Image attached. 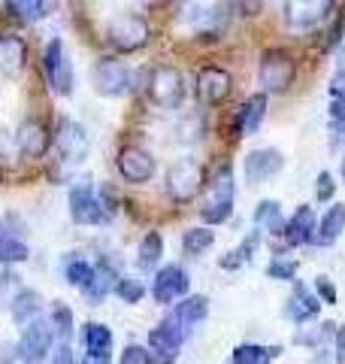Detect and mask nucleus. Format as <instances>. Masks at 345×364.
Listing matches in <instances>:
<instances>
[{
  "instance_id": "f257e3e1",
  "label": "nucleus",
  "mask_w": 345,
  "mask_h": 364,
  "mask_svg": "<svg viewBox=\"0 0 345 364\" xmlns=\"http://www.w3.org/2000/svg\"><path fill=\"white\" fill-rule=\"evenodd\" d=\"M234 170L230 164H221L218 167V173L212 176L209 182V195H206L203 207H200V219L206 225H221L230 219V213H234Z\"/></svg>"
},
{
  "instance_id": "2eb2a0df",
  "label": "nucleus",
  "mask_w": 345,
  "mask_h": 364,
  "mask_svg": "<svg viewBox=\"0 0 345 364\" xmlns=\"http://www.w3.org/2000/svg\"><path fill=\"white\" fill-rule=\"evenodd\" d=\"M333 9V4L330 0H303V4H285V21L291 28H300V31H306V28H315L321 18H327V13Z\"/></svg>"
},
{
  "instance_id": "f03ea898",
  "label": "nucleus",
  "mask_w": 345,
  "mask_h": 364,
  "mask_svg": "<svg viewBox=\"0 0 345 364\" xmlns=\"http://www.w3.org/2000/svg\"><path fill=\"white\" fill-rule=\"evenodd\" d=\"M203 182H206V173L197 158H176L167 170V195L176 203H188L200 195Z\"/></svg>"
},
{
  "instance_id": "72a5a7b5",
  "label": "nucleus",
  "mask_w": 345,
  "mask_h": 364,
  "mask_svg": "<svg viewBox=\"0 0 345 364\" xmlns=\"http://www.w3.org/2000/svg\"><path fill=\"white\" fill-rule=\"evenodd\" d=\"M28 255H31V249L18 240V237H4L0 240V261L4 264H18V261H28Z\"/></svg>"
},
{
  "instance_id": "49530a36",
  "label": "nucleus",
  "mask_w": 345,
  "mask_h": 364,
  "mask_svg": "<svg viewBox=\"0 0 345 364\" xmlns=\"http://www.w3.org/2000/svg\"><path fill=\"white\" fill-rule=\"evenodd\" d=\"M82 364H112V355H97V352H85Z\"/></svg>"
},
{
  "instance_id": "c756f323",
  "label": "nucleus",
  "mask_w": 345,
  "mask_h": 364,
  "mask_svg": "<svg viewBox=\"0 0 345 364\" xmlns=\"http://www.w3.org/2000/svg\"><path fill=\"white\" fill-rule=\"evenodd\" d=\"M279 349H270V346H258V343H243L234 349V364H267L270 358H275Z\"/></svg>"
},
{
  "instance_id": "de8ad7c7",
  "label": "nucleus",
  "mask_w": 345,
  "mask_h": 364,
  "mask_svg": "<svg viewBox=\"0 0 345 364\" xmlns=\"http://www.w3.org/2000/svg\"><path fill=\"white\" fill-rule=\"evenodd\" d=\"M342 25H345V21H342V16H339V21H336V28H333L330 31V37H327V46H324V49H333V46H336L342 37H339V33H342Z\"/></svg>"
},
{
  "instance_id": "4be33fe9",
  "label": "nucleus",
  "mask_w": 345,
  "mask_h": 364,
  "mask_svg": "<svg viewBox=\"0 0 345 364\" xmlns=\"http://www.w3.org/2000/svg\"><path fill=\"white\" fill-rule=\"evenodd\" d=\"M263 116H267V97H263V95H251V97H246V104L236 109L234 128L243 134V136H251V134L261 128Z\"/></svg>"
},
{
  "instance_id": "bb28decb",
  "label": "nucleus",
  "mask_w": 345,
  "mask_h": 364,
  "mask_svg": "<svg viewBox=\"0 0 345 364\" xmlns=\"http://www.w3.org/2000/svg\"><path fill=\"white\" fill-rule=\"evenodd\" d=\"M255 225L258 228H267L273 237H285V219H282V210L275 200H261L258 210H255Z\"/></svg>"
},
{
  "instance_id": "39448f33",
  "label": "nucleus",
  "mask_w": 345,
  "mask_h": 364,
  "mask_svg": "<svg viewBox=\"0 0 345 364\" xmlns=\"http://www.w3.org/2000/svg\"><path fill=\"white\" fill-rule=\"evenodd\" d=\"M148 97L160 109H176L185 100V76L170 64L155 67L152 76H148Z\"/></svg>"
},
{
  "instance_id": "393cba45",
  "label": "nucleus",
  "mask_w": 345,
  "mask_h": 364,
  "mask_svg": "<svg viewBox=\"0 0 345 364\" xmlns=\"http://www.w3.org/2000/svg\"><path fill=\"white\" fill-rule=\"evenodd\" d=\"M160 255H164V237H160L158 231H148L143 237L140 249H136V267L140 270H155Z\"/></svg>"
},
{
  "instance_id": "aec40b11",
  "label": "nucleus",
  "mask_w": 345,
  "mask_h": 364,
  "mask_svg": "<svg viewBox=\"0 0 345 364\" xmlns=\"http://www.w3.org/2000/svg\"><path fill=\"white\" fill-rule=\"evenodd\" d=\"M318 313H321V301L303 286V282H294L291 298L285 301V316L291 318V322H309V318H315Z\"/></svg>"
},
{
  "instance_id": "f8f14e48",
  "label": "nucleus",
  "mask_w": 345,
  "mask_h": 364,
  "mask_svg": "<svg viewBox=\"0 0 345 364\" xmlns=\"http://www.w3.org/2000/svg\"><path fill=\"white\" fill-rule=\"evenodd\" d=\"M55 143H58V152H61V158L67 164H79L88 155V134L79 122L64 119L61 124H58Z\"/></svg>"
},
{
  "instance_id": "58836bf2",
  "label": "nucleus",
  "mask_w": 345,
  "mask_h": 364,
  "mask_svg": "<svg viewBox=\"0 0 345 364\" xmlns=\"http://www.w3.org/2000/svg\"><path fill=\"white\" fill-rule=\"evenodd\" d=\"M333 191H336V182H333V176L327 173V170H321V173H318V186H315V198L321 203H327V200H333Z\"/></svg>"
},
{
  "instance_id": "c9c22d12",
  "label": "nucleus",
  "mask_w": 345,
  "mask_h": 364,
  "mask_svg": "<svg viewBox=\"0 0 345 364\" xmlns=\"http://www.w3.org/2000/svg\"><path fill=\"white\" fill-rule=\"evenodd\" d=\"M52 331L61 334L64 340L73 334V313H70V306H67V304H55V310H52Z\"/></svg>"
},
{
  "instance_id": "412c9836",
  "label": "nucleus",
  "mask_w": 345,
  "mask_h": 364,
  "mask_svg": "<svg viewBox=\"0 0 345 364\" xmlns=\"http://www.w3.org/2000/svg\"><path fill=\"white\" fill-rule=\"evenodd\" d=\"M43 310V298H40V291H33V289H21L13 301H9V316H13V322L18 328H28L37 322V316Z\"/></svg>"
},
{
  "instance_id": "f704fd0d",
  "label": "nucleus",
  "mask_w": 345,
  "mask_h": 364,
  "mask_svg": "<svg viewBox=\"0 0 345 364\" xmlns=\"http://www.w3.org/2000/svg\"><path fill=\"white\" fill-rule=\"evenodd\" d=\"M267 277L270 279H282V282H297V261L275 255L270 261V267H267Z\"/></svg>"
},
{
  "instance_id": "b1692460",
  "label": "nucleus",
  "mask_w": 345,
  "mask_h": 364,
  "mask_svg": "<svg viewBox=\"0 0 345 364\" xmlns=\"http://www.w3.org/2000/svg\"><path fill=\"white\" fill-rule=\"evenodd\" d=\"M206 316H209V301H206L203 294H188V298L176 306V313H172V318H176L182 328L197 325V322H203Z\"/></svg>"
},
{
  "instance_id": "a878e982",
  "label": "nucleus",
  "mask_w": 345,
  "mask_h": 364,
  "mask_svg": "<svg viewBox=\"0 0 345 364\" xmlns=\"http://www.w3.org/2000/svg\"><path fill=\"white\" fill-rule=\"evenodd\" d=\"M85 352H97V355H112V331L100 322H88L82 328Z\"/></svg>"
},
{
  "instance_id": "37998d69",
  "label": "nucleus",
  "mask_w": 345,
  "mask_h": 364,
  "mask_svg": "<svg viewBox=\"0 0 345 364\" xmlns=\"http://www.w3.org/2000/svg\"><path fill=\"white\" fill-rule=\"evenodd\" d=\"M330 97L333 100H345V70H339L330 79Z\"/></svg>"
},
{
  "instance_id": "7c9ffc66",
  "label": "nucleus",
  "mask_w": 345,
  "mask_h": 364,
  "mask_svg": "<svg viewBox=\"0 0 345 364\" xmlns=\"http://www.w3.org/2000/svg\"><path fill=\"white\" fill-rule=\"evenodd\" d=\"M212 243H215V231H209V228H188V231L182 234V249H185L188 255H200Z\"/></svg>"
},
{
  "instance_id": "c03bdc74",
  "label": "nucleus",
  "mask_w": 345,
  "mask_h": 364,
  "mask_svg": "<svg viewBox=\"0 0 345 364\" xmlns=\"http://www.w3.org/2000/svg\"><path fill=\"white\" fill-rule=\"evenodd\" d=\"M333 349H336V364H345V325L336 328V337H333Z\"/></svg>"
},
{
  "instance_id": "0eeeda50",
  "label": "nucleus",
  "mask_w": 345,
  "mask_h": 364,
  "mask_svg": "<svg viewBox=\"0 0 345 364\" xmlns=\"http://www.w3.org/2000/svg\"><path fill=\"white\" fill-rule=\"evenodd\" d=\"M43 67H45V79H49L55 95H61V97L70 95L73 91V67H70V61H67L61 40H52L49 46H45Z\"/></svg>"
},
{
  "instance_id": "e433bc0d",
  "label": "nucleus",
  "mask_w": 345,
  "mask_h": 364,
  "mask_svg": "<svg viewBox=\"0 0 345 364\" xmlns=\"http://www.w3.org/2000/svg\"><path fill=\"white\" fill-rule=\"evenodd\" d=\"M115 294L124 301V304H140L143 301V282L140 279H119V286H115Z\"/></svg>"
},
{
  "instance_id": "4c0bfd02",
  "label": "nucleus",
  "mask_w": 345,
  "mask_h": 364,
  "mask_svg": "<svg viewBox=\"0 0 345 364\" xmlns=\"http://www.w3.org/2000/svg\"><path fill=\"white\" fill-rule=\"evenodd\" d=\"M330 134L333 143H339L345 136V100H333L330 104Z\"/></svg>"
},
{
  "instance_id": "473e14b6",
  "label": "nucleus",
  "mask_w": 345,
  "mask_h": 364,
  "mask_svg": "<svg viewBox=\"0 0 345 364\" xmlns=\"http://www.w3.org/2000/svg\"><path fill=\"white\" fill-rule=\"evenodd\" d=\"M45 4H40V0H13V4H6V13H13L16 18L21 21H40L45 16Z\"/></svg>"
},
{
  "instance_id": "4468645a",
  "label": "nucleus",
  "mask_w": 345,
  "mask_h": 364,
  "mask_svg": "<svg viewBox=\"0 0 345 364\" xmlns=\"http://www.w3.org/2000/svg\"><path fill=\"white\" fill-rule=\"evenodd\" d=\"M119 173L128 182H148L155 176V158L140 146H124L119 152Z\"/></svg>"
},
{
  "instance_id": "a18cd8bd",
  "label": "nucleus",
  "mask_w": 345,
  "mask_h": 364,
  "mask_svg": "<svg viewBox=\"0 0 345 364\" xmlns=\"http://www.w3.org/2000/svg\"><path fill=\"white\" fill-rule=\"evenodd\" d=\"M18 358V346L16 343H0V364H9Z\"/></svg>"
},
{
  "instance_id": "cd10ccee",
  "label": "nucleus",
  "mask_w": 345,
  "mask_h": 364,
  "mask_svg": "<svg viewBox=\"0 0 345 364\" xmlns=\"http://www.w3.org/2000/svg\"><path fill=\"white\" fill-rule=\"evenodd\" d=\"M224 18H227L224 6H203L191 16L194 28H197V33H203V37H215V33L224 28Z\"/></svg>"
},
{
  "instance_id": "3c124183",
  "label": "nucleus",
  "mask_w": 345,
  "mask_h": 364,
  "mask_svg": "<svg viewBox=\"0 0 345 364\" xmlns=\"http://www.w3.org/2000/svg\"><path fill=\"white\" fill-rule=\"evenodd\" d=\"M342 176H345V161H342Z\"/></svg>"
},
{
  "instance_id": "6e6552de",
  "label": "nucleus",
  "mask_w": 345,
  "mask_h": 364,
  "mask_svg": "<svg viewBox=\"0 0 345 364\" xmlns=\"http://www.w3.org/2000/svg\"><path fill=\"white\" fill-rule=\"evenodd\" d=\"M70 215L76 225H100L106 219V210H103L100 198L94 195V186L88 179L70 188Z\"/></svg>"
},
{
  "instance_id": "423d86ee",
  "label": "nucleus",
  "mask_w": 345,
  "mask_h": 364,
  "mask_svg": "<svg viewBox=\"0 0 345 364\" xmlns=\"http://www.w3.org/2000/svg\"><path fill=\"white\" fill-rule=\"evenodd\" d=\"M182 340H185V328H182L176 318H164L158 328H152L148 334V361L152 364H172L182 349Z\"/></svg>"
},
{
  "instance_id": "ea45409f",
  "label": "nucleus",
  "mask_w": 345,
  "mask_h": 364,
  "mask_svg": "<svg viewBox=\"0 0 345 364\" xmlns=\"http://www.w3.org/2000/svg\"><path fill=\"white\" fill-rule=\"evenodd\" d=\"M119 364H152L148 361V349H143V346H128L121 352V361Z\"/></svg>"
},
{
  "instance_id": "79ce46f5",
  "label": "nucleus",
  "mask_w": 345,
  "mask_h": 364,
  "mask_svg": "<svg viewBox=\"0 0 345 364\" xmlns=\"http://www.w3.org/2000/svg\"><path fill=\"white\" fill-rule=\"evenodd\" d=\"M315 289H318V294H321V301H324V304H336V286H333L327 277H318Z\"/></svg>"
},
{
  "instance_id": "20e7f679",
  "label": "nucleus",
  "mask_w": 345,
  "mask_h": 364,
  "mask_svg": "<svg viewBox=\"0 0 345 364\" xmlns=\"http://www.w3.org/2000/svg\"><path fill=\"white\" fill-rule=\"evenodd\" d=\"M106 40L119 52H136L148 43V21L136 13H119L106 21Z\"/></svg>"
},
{
  "instance_id": "09e8293b",
  "label": "nucleus",
  "mask_w": 345,
  "mask_h": 364,
  "mask_svg": "<svg viewBox=\"0 0 345 364\" xmlns=\"http://www.w3.org/2000/svg\"><path fill=\"white\" fill-rule=\"evenodd\" d=\"M55 364H73V355H70V349L61 346L58 349V355H55Z\"/></svg>"
},
{
  "instance_id": "1a4fd4ad",
  "label": "nucleus",
  "mask_w": 345,
  "mask_h": 364,
  "mask_svg": "<svg viewBox=\"0 0 345 364\" xmlns=\"http://www.w3.org/2000/svg\"><path fill=\"white\" fill-rule=\"evenodd\" d=\"M91 82H94L97 95H103V97H121L124 91H128V85H131V70L121 61L106 58V61H100L94 67Z\"/></svg>"
},
{
  "instance_id": "8fccbe9b",
  "label": "nucleus",
  "mask_w": 345,
  "mask_h": 364,
  "mask_svg": "<svg viewBox=\"0 0 345 364\" xmlns=\"http://www.w3.org/2000/svg\"><path fill=\"white\" fill-rule=\"evenodd\" d=\"M4 237H6V234H4V222H0V240H4Z\"/></svg>"
},
{
  "instance_id": "5701e85b",
  "label": "nucleus",
  "mask_w": 345,
  "mask_h": 364,
  "mask_svg": "<svg viewBox=\"0 0 345 364\" xmlns=\"http://www.w3.org/2000/svg\"><path fill=\"white\" fill-rule=\"evenodd\" d=\"M345 231V203H333V207L321 215L318 231H315V243L321 246H333Z\"/></svg>"
},
{
  "instance_id": "9d476101",
  "label": "nucleus",
  "mask_w": 345,
  "mask_h": 364,
  "mask_svg": "<svg viewBox=\"0 0 345 364\" xmlns=\"http://www.w3.org/2000/svg\"><path fill=\"white\" fill-rule=\"evenodd\" d=\"M52 325H45V322H33L25 328V334H21V343H18V358L25 361V364H43L45 355H49V349H52Z\"/></svg>"
},
{
  "instance_id": "a211bd4d",
  "label": "nucleus",
  "mask_w": 345,
  "mask_h": 364,
  "mask_svg": "<svg viewBox=\"0 0 345 364\" xmlns=\"http://www.w3.org/2000/svg\"><path fill=\"white\" fill-rule=\"evenodd\" d=\"M315 231H318V222H315L312 207H297V213L285 225V246L315 243Z\"/></svg>"
},
{
  "instance_id": "7ed1b4c3",
  "label": "nucleus",
  "mask_w": 345,
  "mask_h": 364,
  "mask_svg": "<svg viewBox=\"0 0 345 364\" xmlns=\"http://www.w3.org/2000/svg\"><path fill=\"white\" fill-rule=\"evenodd\" d=\"M294 76H297V64L285 49H267L261 55L258 79H261L263 91H270V95H285V91L294 85Z\"/></svg>"
},
{
  "instance_id": "c85d7f7f",
  "label": "nucleus",
  "mask_w": 345,
  "mask_h": 364,
  "mask_svg": "<svg viewBox=\"0 0 345 364\" xmlns=\"http://www.w3.org/2000/svg\"><path fill=\"white\" fill-rule=\"evenodd\" d=\"M115 286H119V277H115V270L103 261V264H97L94 267V279H91V286H88V301H103L109 291H115Z\"/></svg>"
},
{
  "instance_id": "9b49d317",
  "label": "nucleus",
  "mask_w": 345,
  "mask_h": 364,
  "mask_svg": "<svg viewBox=\"0 0 345 364\" xmlns=\"http://www.w3.org/2000/svg\"><path fill=\"white\" fill-rule=\"evenodd\" d=\"M188 286H191L188 273L182 270L179 264H167V267H160V270L155 273L152 294H155V301H158V304H172V301L185 298V294H188Z\"/></svg>"
},
{
  "instance_id": "ddd939ff",
  "label": "nucleus",
  "mask_w": 345,
  "mask_h": 364,
  "mask_svg": "<svg viewBox=\"0 0 345 364\" xmlns=\"http://www.w3.org/2000/svg\"><path fill=\"white\" fill-rule=\"evenodd\" d=\"M230 88H234V79L221 67H203L197 73V95L203 104H209V107L221 104V100L230 97Z\"/></svg>"
},
{
  "instance_id": "f3484780",
  "label": "nucleus",
  "mask_w": 345,
  "mask_h": 364,
  "mask_svg": "<svg viewBox=\"0 0 345 364\" xmlns=\"http://www.w3.org/2000/svg\"><path fill=\"white\" fill-rule=\"evenodd\" d=\"M16 146H18L21 155H28V158H43L45 149H49V131H45L43 122H37V119L21 122L18 131H16Z\"/></svg>"
},
{
  "instance_id": "6ab92c4d",
  "label": "nucleus",
  "mask_w": 345,
  "mask_h": 364,
  "mask_svg": "<svg viewBox=\"0 0 345 364\" xmlns=\"http://www.w3.org/2000/svg\"><path fill=\"white\" fill-rule=\"evenodd\" d=\"M28 61V46L18 33H0V73L18 76Z\"/></svg>"
},
{
  "instance_id": "2f4dec72",
  "label": "nucleus",
  "mask_w": 345,
  "mask_h": 364,
  "mask_svg": "<svg viewBox=\"0 0 345 364\" xmlns=\"http://www.w3.org/2000/svg\"><path fill=\"white\" fill-rule=\"evenodd\" d=\"M91 279H94V267H91L88 261L76 258V261H70V264H67V282H70L73 289H79V291H88Z\"/></svg>"
},
{
  "instance_id": "a19ab883",
  "label": "nucleus",
  "mask_w": 345,
  "mask_h": 364,
  "mask_svg": "<svg viewBox=\"0 0 345 364\" xmlns=\"http://www.w3.org/2000/svg\"><path fill=\"white\" fill-rule=\"evenodd\" d=\"M9 291H21V282H18V277L13 270H6V273H0V298H6Z\"/></svg>"
},
{
  "instance_id": "dca6fc26",
  "label": "nucleus",
  "mask_w": 345,
  "mask_h": 364,
  "mask_svg": "<svg viewBox=\"0 0 345 364\" xmlns=\"http://www.w3.org/2000/svg\"><path fill=\"white\" fill-rule=\"evenodd\" d=\"M285 167V158L279 149H255L246 158V179L248 182H267Z\"/></svg>"
}]
</instances>
